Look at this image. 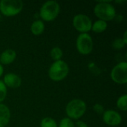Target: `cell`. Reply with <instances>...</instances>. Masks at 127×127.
Instances as JSON below:
<instances>
[{"label": "cell", "mask_w": 127, "mask_h": 127, "mask_svg": "<svg viewBox=\"0 0 127 127\" xmlns=\"http://www.w3.org/2000/svg\"><path fill=\"white\" fill-rule=\"evenodd\" d=\"M7 95V88L3 83L2 80H0V103H3V101L6 99Z\"/></svg>", "instance_id": "obj_19"}, {"label": "cell", "mask_w": 127, "mask_h": 127, "mask_svg": "<svg viewBox=\"0 0 127 127\" xmlns=\"http://www.w3.org/2000/svg\"><path fill=\"white\" fill-rule=\"evenodd\" d=\"M87 105L86 102L79 98L71 100L66 105L65 112L66 117L73 120H80L86 112Z\"/></svg>", "instance_id": "obj_1"}, {"label": "cell", "mask_w": 127, "mask_h": 127, "mask_svg": "<svg viewBox=\"0 0 127 127\" xmlns=\"http://www.w3.org/2000/svg\"><path fill=\"white\" fill-rule=\"evenodd\" d=\"M108 28V22L97 19L95 22H92V30L94 33H101L106 31V30Z\"/></svg>", "instance_id": "obj_14"}, {"label": "cell", "mask_w": 127, "mask_h": 127, "mask_svg": "<svg viewBox=\"0 0 127 127\" xmlns=\"http://www.w3.org/2000/svg\"><path fill=\"white\" fill-rule=\"evenodd\" d=\"M50 57L54 62L61 60L63 57V51L59 46L53 47L50 51Z\"/></svg>", "instance_id": "obj_15"}, {"label": "cell", "mask_w": 127, "mask_h": 127, "mask_svg": "<svg viewBox=\"0 0 127 127\" xmlns=\"http://www.w3.org/2000/svg\"><path fill=\"white\" fill-rule=\"evenodd\" d=\"M93 111L96 113V114H98V115H103V113L105 111V109H104V106L100 104V103H95L94 106H93Z\"/></svg>", "instance_id": "obj_21"}, {"label": "cell", "mask_w": 127, "mask_h": 127, "mask_svg": "<svg viewBox=\"0 0 127 127\" xmlns=\"http://www.w3.org/2000/svg\"><path fill=\"white\" fill-rule=\"evenodd\" d=\"M126 45H127V44L124 42L122 38H117L112 42V47L117 50H121V49L124 48Z\"/></svg>", "instance_id": "obj_20"}, {"label": "cell", "mask_w": 127, "mask_h": 127, "mask_svg": "<svg viewBox=\"0 0 127 127\" xmlns=\"http://www.w3.org/2000/svg\"><path fill=\"white\" fill-rule=\"evenodd\" d=\"M45 22L41 19H36L34 20L30 27V31L32 34L34 36H39L43 33L45 31Z\"/></svg>", "instance_id": "obj_13"}, {"label": "cell", "mask_w": 127, "mask_h": 127, "mask_svg": "<svg viewBox=\"0 0 127 127\" xmlns=\"http://www.w3.org/2000/svg\"><path fill=\"white\" fill-rule=\"evenodd\" d=\"M76 48L81 55H89L94 48V42L89 33H80L76 39Z\"/></svg>", "instance_id": "obj_6"}, {"label": "cell", "mask_w": 127, "mask_h": 127, "mask_svg": "<svg viewBox=\"0 0 127 127\" xmlns=\"http://www.w3.org/2000/svg\"><path fill=\"white\" fill-rule=\"evenodd\" d=\"M72 25L74 29L80 33H89L92 30V20L86 14L78 13L73 17Z\"/></svg>", "instance_id": "obj_8"}, {"label": "cell", "mask_w": 127, "mask_h": 127, "mask_svg": "<svg viewBox=\"0 0 127 127\" xmlns=\"http://www.w3.org/2000/svg\"><path fill=\"white\" fill-rule=\"evenodd\" d=\"M127 31H125L124 32V35H123V37H122V39L124 40V42L126 43L127 45Z\"/></svg>", "instance_id": "obj_23"}, {"label": "cell", "mask_w": 127, "mask_h": 127, "mask_svg": "<svg viewBox=\"0 0 127 127\" xmlns=\"http://www.w3.org/2000/svg\"><path fill=\"white\" fill-rule=\"evenodd\" d=\"M60 13V5L54 0H49L42 4L39 9V16L41 20L45 22H52L55 20Z\"/></svg>", "instance_id": "obj_4"}, {"label": "cell", "mask_w": 127, "mask_h": 127, "mask_svg": "<svg viewBox=\"0 0 127 127\" xmlns=\"http://www.w3.org/2000/svg\"><path fill=\"white\" fill-rule=\"evenodd\" d=\"M16 59V52L12 48L4 50L0 54V64L2 65H7L13 63Z\"/></svg>", "instance_id": "obj_11"}, {"label": "cell", "mask_w": 127, "mask_h": 127, "mask_svg": "<svg viewBox=\"0 0 127 127\" xmlns=\"http://www.w3.org/2000/svg\"><path fill=\"white\" fill-rule=\"evenodd\" d=\"M2 81L6 87L10 89H18L22 85L21 77L18 74L12 72L4 74Z\"/></svg>", "instance_id": "obj_10"}, {"label": "cell", "mask_w": 127, "mask_h": 127, "mask_svg": "<svg viewBox=\"0 0 127 127\" xmlns=\"http://www.w3.org/2000/svg\"><path fill=\"white\" fill-rule=\"evenodd\" d=\"M58 124L51 117H45L40 121V127H57Z\"/></svg>", "instance_id": "obj_17"}, {"label": "cell", "mask_w": 127, "mask_h": 127, "mask_svg": "<svg viewBox=\"0 0 127 127\" xmlns=\"http://www.w3.org/2000/svg\"><path fill=\"white\" fill-rule=\"evenodd\" d=\"M11 118V112L9 107L4 103H0V127L8 125Z\"/></svg>", "instance_id": "obj_12"}, {"label": "cell", "mask_w": 127, "mask_h": 127, "mask_svg": "<svg viewBox=\"0 0 127 127\" xmlns=\"http://www.w3.org/2000/svg\"><path fill=\"white\" fill-rule=\"evenodd\" d=\"M74 124H75V127H89L86 122L80 120L77 121L76 122H74Z\"/></svg>", "instance_id": "obj_22"}, {"label": "cell", "mask_w": 127, "mask_h": 127, "mask_svg": "<svg viewBox=\"0 0 127 127\" xmlns=\"http://www.w3.org/2000/svg\"><path fill=\"white\" fill-rule=\"evenodd\" d=\"M117 108L121 112H126L127 110V95L124 94L121 95L116 101Z\"/></svg>", "instance_id": "obj_16"}, {"label": "cell", "mask_w": 127, "mask_h": 127, "mask_svg": "<svg viewBox=\"0 0 127 127\" xmlns=\"http://www.w3.org/2000/svg\"><path fill=\"white\" fill-rule=\"evenodd\" d=\"M94 13L97 19L106 22L113 20L116 17L115 7L109 1H101L96 3L94 7Z\"/></svg>", "instance_id": "obj_2"}, {"label": "cell", "mask_w": 127, "mask_h": 127, "mask_svg": "<svg viewBox=\"0 0 127 127\" xmlns=\"http://www.w3.org/2000/svg\"><path fill=\"white\" fill-rule=\"evenodd\" d=\"M3 74H4V67L2 65L0 64V78L2 77Z\"/></svg>", "instance_id": "obj_24"}, {"label": "cell", "mask_w": 127, "mask_h": 127, "mask_svg": "<svg viewBox=\"0 0 127 127\" xmlns=\"http://www.w3.org/2000/svg\"><path fill=\"white\" fill-rule=\"evenodd\" d=\"M103 121L109 127H118L122 123L121 115L114 109L105 110L102 115Z\"/></svg>", "instance_id": "obj_9"}, {"label": "cell", "mask_w": 127, "mask_h": 127, "mask_svg": "<svg viewBox=\"0 0 127 127\" xmlns=\"http://www.w3.org/2000/svg\"><path fill=\"white\" fill-rule=\"evenodd\" d=\"M112 80L118 85H125L127 83V63L121 61L116 64L110 72Z\"/></svg>", "instance_id": "obj_7"}, {"label": "cell", "mask_w": 127, "mask_h": 127, "mask_svg": "<svg viewBox=\"0 0 127 127\" xmlns=\"http://www.w3.org/2000/svg\"><path fill=\"white\" fill-rule=\"evenodd\" d=\"M69 74L68 64L61 60L54 61L49 67L48 75L50 80L54 82H60L65 80Z\"/></svg>", "instance_id": "obj_3"}, {"label": "cell", "mask_w": 127, "mask_h": 127, "mask_svg": "<svg viewBox=\"0 0 127 127\" xmlns=\"http://www.w3.org/2000/svg\"><path fill=\"white\" fill-rule=\"evenodd\" d=\"M57 127H75V124L73 120L65 117L60 121Z\"/></svg>", "instance_id": "obj_18"}, {"label": "cell", "mask_w": 127, "mask_h": 127, "mask_svg": "<svg viewBox=\"0 0 127 127\" xmlns=\"http://www.w3.org/2000/svg\"><path fill=\"white\" fill-rule=\"evenodd\" d=\"M24 7L21 0H1L0 13L6 17H13L19 14Z\"/></svg>", "instance_id": "obj_5"}]
</instances>
